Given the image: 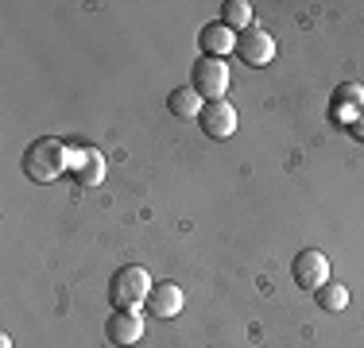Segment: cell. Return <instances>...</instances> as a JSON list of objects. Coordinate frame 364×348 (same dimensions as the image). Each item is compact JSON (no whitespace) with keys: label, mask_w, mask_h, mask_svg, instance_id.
Listing matches in <instances>:
<instances>
[{"label":"cell","mask_w":364,"mask_h":348,"mask_svg":"<svg viewBox=\"0 0 364 348\" xmlns=\"http://www.w3.org/2000/svg\"><path fill=\"white\" fill-rule=\"evenodd\" d=\"M198 43H202V55H229V50H237V31H229L225 23H205L202 35H198Z\"/></svg>","instance_id":"cell-10"},{"label":"cell","mask_w":364,"mask_h":348,"mask_svg":"<svg viewBox=\"0 0 364 348\" xmlns=\"http://www.w3.org/2000/svg\"><path fill=\"white\" fill-rule=\"evenodd\" d=\"M291 278L302 286V290H318V286L329 283V259L318 248H302L291 263Z\"/></svg>","instance_id":"cell-4"},{"label":"cell","mask_w":364,"mask_h":348,"mask_svg":"<svg viewBox=\"0 0 364 348\" xmlns=\"http://www.w3.org/2000/svg\"><path fill=\"white\" fill-rule=\"evenodd\" d=\"M144 337V317L136 310H112L105 321V341L109 344H136Z\"/></svg>","instance_id":"cell-7"},{"label":"cell","mask_w":364,"mask_h":348,"mask_svg":"<svg viewBox=\"0 0 364 348\" xmlns=\"http://www.w3.org/2000/svg\"><path fill=\"white\" fill-rule=\"evenodd\" d=\"M198 124H202V132L210 139H229L237 132V109H232L229 101H205Z\"/></svg>","instance_id":"cell-6"},{"label":"cell","mask_w":364,"mask_h":348,"mask_svg":"<svg viewBox=\"0 0 364 348\" xmlns=\"http://www.w3.org/2000/svg\"><path fill=\"white\" fill-rule=\"evenodd\" d=\"M221 23L229 31H248L252 28V4H248V0H229V4L221 8Z\"/></svg>","instance_id":"cell-13"},{"label":"cell","mask_w":364,"mask_h":348,"mask_svg":"<svg viewBox=\"0 0 364 348\" xmlns=\"http://www.w3.org/2000/svg\"><path fill=\"white\" fill-rule=\"evenodd\" d=\"M151 275H147V267L140 263H128V267H117V275L109 278V302L112 310H136L140 302H147V294H151Z\"/></svg>","instance_id":"cell-2"},{"label":"cell","mask_w":364,"mask_h":348,"mask_svg":"<svg viewBox=\"0 0 364 348\" xmlns=\"http://www.w3.org/2000/svg\"><path fill=\"white\" fill-rule=\"evenodd\" d=\"M70 167H74L77 186H101V178H105V155H101L97 147H82Z\"/></svg>","instance_id":"cell-9"},{"label":"cell","mask_w":364,"mask_h":348,"mask_svg":"<svg viewBox=\"0 0 364 348\" xmlns=\"http://www.w3.org/2000/svg\"><path fill=\"white\" fill-rule=\"evenodd\" d=\"M20 167H23V174H28L31 182H55L58 174L70 167V151H66L63 139H55V136H39L36 143L23 147Z\"/></svg>","instance_id":"cell-1"},{"label":"cell","mask_w":364,"mask_h":348,"mask_svg":"<svg viewBox=\"0 0 364 348\" xmlns=\"http://www.w3.org/2000/svg\"><path fill=\"white\" fill-rule=\"evenodd\" d=\"M182 290H178V283H155L151 286V294H147V313L151 317H159V321H171V317H178L182 313Z\"/></svg>","instance_id":"cell-8"},{"label":"cell","mask_w":364,"mask_h":348,"mask_svg":"<svg viewBox=\"0 0 364 348\" xmlns=\"http://www.w3.org/2000/svg\"><path fill=\"white\" fill-rule=\"evenodd\" d=\"M229 66H225V58H213V55H202L190 70V89L198 93L202 101H221L225 93H229Z\"/></svg>","instance_id":"cell-3"},{"label":"cell","mask_w":364,"mask_h":348,"mask_svg":"<svg viewBox=\"0 0 364 348\" xmlns=\"http://www.w3.org/2000/svg\"><path fill=\"white\" fill-rule=\"evenodd\" d=\"M237 58L245 66H267L275 58V39L264 28H256V23H252L248 31L237 35Z\"/></svg>","instance_id":"cell-5"},{"label":"cell","mask_w":364,"mask_h":348,"mask_svg":"<svg viewBox=\"0 0 364 348\" xmlns=\"http://www.w3.org/2000/svg\"><path fill=\"white\" fill-rule=\"evenodd\" d=\"M353 132H357L364 139V112H360V120H353Z\"/></svg>","instance_id":"cell-15"},{"label":"cell","mask_w":364,"mask_h":348,"mask_svg":"<svg viewBox=\"0 0 364 348\" xmlns=\"http://www.w3.org/2000/svg\"><path fill=\"white\" fill-rule=\"evenodd\" d=\"M202 104H205V101L198 97V93L190 89V85H178V89L167 97L171 116H178V120H198V116H202Z\"/></svg>","instance_id":"cell-11"},{"label":"cell","mask_w":364,"mask_h":348,"mask_svg":"<svg viewBox=\"0 0 364 348\" xmlns=\"http://www.w3.org/2000/svg\"><path fill=\"white\" fill-rule=\"evenodd\" d=\"M314 294H318V306L326 313H341L349 306V286H341V283H326V286H318Z\"/></svg>","instance_id":"cell-14"},{"label":"cell","mask_w":364,"mask_h":348,"mask_svg":"<svg viewBox=\"0 0 364 348\" xmlns=\"http://www.w3.org/2000/svg\"><path fill=\"white\" fill-rule=\"evenodd\" d=\"M333 112H364V85L357 82H345V85H337L333 89Z\"/></svg>","instance_id":"cell-12"},{"label":"cell","mask_w":364,"mask_h":348,"mask_svg":"<svg viewBox=\"0 0 364 348\" xmlns=\"http://www.w3.org/2000/svg\"><path fill=\"white\" fill-rule=\"evenodd\" d=\"M0 348H12V337H8V333L0 337Z\"/></svg>","instance_id":"cell-16"}]
</instances>
